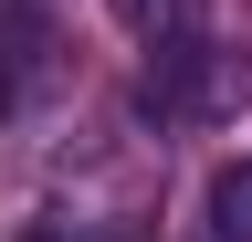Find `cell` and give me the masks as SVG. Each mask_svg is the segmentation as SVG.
I'll return each instance as SVG.
<instances>
[{
    "label": "cell",
    "mask_w": 252,
    "mask_h": 242,
    "mask_svg": "<svg viewBox=\"0 0 252 242\" xmlns=\"http://www.w3.org/2000/svg\"><path fill=\"white\" fill-rule=\"evenodd\" d=\"M147 53H158V74L137 84V105L168 116V127H210V116H231L252 95V53H231V42L179 32V42H147Z\"/></svg>",
    "instance_id": "1"
},
{
    "label": "cell",
    "mask_w": 252,
    "mask_h": 242,
    "mask_svg": "<svg viewBox=\"0 0 252 242\" xmlns=\"http://www.w3.org/2000/svg\"><path fill=\"white\" fill-rule=\"evenodd\" d=\"M105 11H116L137 42H179V32H200V0H105Z\"/></svg>",
    "instance_id": "3"
},
{
    "label": "cell",
    "mask_w": 252,
    "mask_h": 242,
    "mask_svg": "<svg viewBox=\"0 0 252 242\" xmlns=\"http://www.w3.org/2000/svg\"><path fill=\"white\" fill-rule=\"evenodd\" d=\"M210 242H252V158L210 169Z\"/></svg>",
    "instance_id": "2"
},
{
    "label": "cell",
    "mask_w": 252,
    "mask_h": 242,
    "mask_svg": "<svg viewBox=\"0 0 252 242\" xmlns=\"http://www.w3.org/2000/svg\"><path fill=\"white\" fill-rule=\"evenodd\" d=\"M11 105H21V42L0 32V116H11Z\"/></svg>",
    "instance_id": "4"
}]
</instances>
